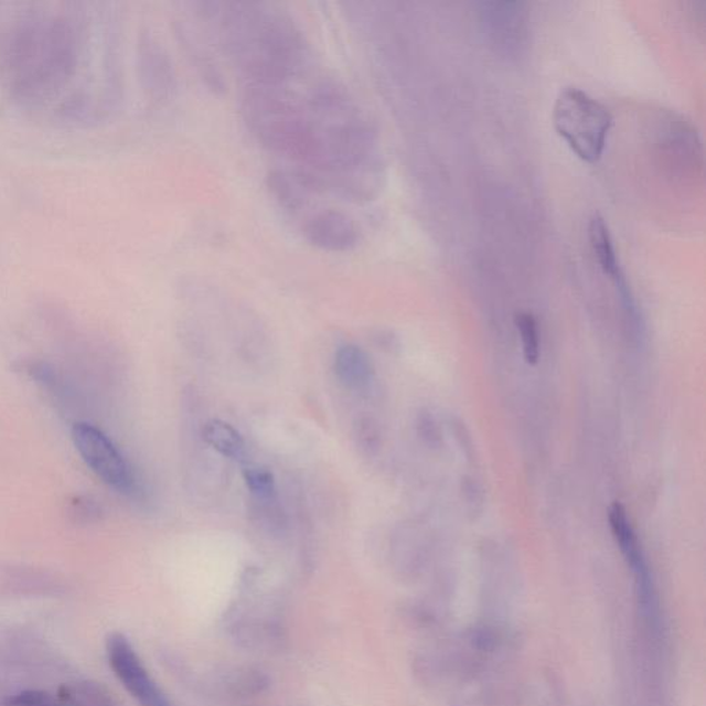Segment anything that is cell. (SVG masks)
I'll return each instance as SVG.
<instances>
[{
    "label": "cell",
    "mask_w": 706,
    "mask_h": 706,
    "mask_svg": "<svg viewBox=\"0 0 706 706\" xmlns=\"http://www.w3.org/2000/svg\"><path fill=\"white\" fill-rule=\"evenodd\" d=\"M353 440L361 454L372 457L377 454L381 446V432L377 421L367 416H361L353 424Z\"/></svg>",
    "instance_id": "17"
},
{
    "label": "cell",
    "mask_w": 706,
    "mask_h": 706,
    "mask_svg": "<svg viewBox=\"0 0 706 706\" xmlns=\"http://www.w3.org/2000/svg\"><path fill=\"white\" fill-rule=\"evenodd\" d=\"M4 706H109L101 688L90 683L65 686L57 694L24 689L6 699Z\"/></svg>",
    "instance_id": "8"
},
{
    "label": "cell",
    "mask_w": 706,
    "mask_h": 706,
    "mask_svg": "<svg viewBox=\"0 0 706 706\" xmlns=\"http://www.w3.org/2000/svg\"><path fill=\"white\" fill-rule=\"evenodd\" d=\"M301 234L309 245L328 253H351L362 242L359 224L344 210H313L301 221Z\"/></svg>",
    "instance_id": "6"
},
{
    "label": "cell",
    "mask_w": 706,
    "mask_h": 706,
    "mask_svg": "<svg viewBox=\"0 0 706 706\" xmlns=\"http://www.w3.org/2000/svg\"><path fill=\"white\" fill-rule=\"evenodd\" d=\"M147 44L149 85L159 99H169L173 96L176 85L173 64L157 39H149Z\"/></svg>",
    "instance_id": "14"
},
{
    "label": "cell",
    "mask_w": 706,
    "mask_h": 706,
    "mask_svg": "<svg viewBox=\"0 0 706 706\" xmlns=\"http://www.w3.org/2000/svg\"><path fill=\"white\" fill-rule=\"evenodd\" d=\"M242 114L314 193L357 203L377 196L384 180L377 131L352 93L318 64L284 82L243 86Z\"/></svg>",
    "instance_id": "1"
},
{
    "label": "cell",
    "mask_w": 706,
    "mask_h": 706,
    "mask_svg": "<svg viewBox=\"0 0 706 706\" xmlns=\"http://www.w3.org/2000/svg\"><path fill=\"white\" fill-rule=\"evenodd\" d=\"M203 443L228 460L242 461L246 454V445L237 430L223 419H210L201 428Z\"/></svg>",
    "instance_id": "13"
},
{
    "label": "cell",
    "mask_w": 706,
    "mask_h": 706,
    "mask_svg": "<svg viewBox=\"0 0 706 706\" xmlns=\"http://www.w3.org/2000/svg\"><path fill=\"white\" fill-rule=\"evenodd\" d=\"M334 372L340 383L350 391H366L374 379L372 359L361 346L352 344L341 346L336 351Z\"/></svg>",
    "instance_id": "10"
},
{
    "label": "cell",
    "mask_w": 706,
    "mask_h": 706,
    "mask_svg": "<svg viewBox=\"0 0 706 706\" xmlns=\"http://www.w3.org/2000/svg\"><path fill=\"white\" fill-rule=\"evenodd\" d=\"M588 239L590 250L593 253L596 263H598L601 272L614 280L617 276L622 274L620 258L612 240L609 225H607L603 215L595 213L588 224Z\"/></svg>",
    "instance_id": "11"
},
{
    "label": "cell",
    "mask_w": 706,
    "mask_h": 706,
    "mask_svg": "<svg viewBox=\"0 0 706 706\" xmlns=\"http://www.w3.org/2000/svg\"><path fill=\"white\" fill-rule=\"evenodd\" d=\"M72 439L86 466L116 493L137 499L141 494L135 469L107 435L87 422H76Z\"/></svg>",
    "instance_id": "4"
},
{
    "label": "cell",
    "mask_w": 706,
    "mask_h": 706,
    "mask_svg": "<svg viewBox=\"0 0 706 706\" xmlns=\"http://www.w3.org/2000/svg\"><path fill=\"white\" fill-rule=\"evenodd\" d=\"M107 656L110 670L140 706H173L125 634H109Z\"/></svg>",
    "instance_id": "5"
},
{
    "label": "cell",
    "mask_w": 706,
    "mask_h": 706,
    "mask_svg": "<svg viewBox=\"0 0 706 706\" xmlns=\"http://www.w3.org/2000/svg\"><path fill=\"white\" fill-rule=\"evenodd\" d=\"M609 522L612 535H614L622 555L625 556L627 561L638 573V576L644 579L645 567L642 550H640L637 533H634L631 521L628 518L625 507L618 504V502L612 505L609 512Z\"/></svg>",
    "instance_id": "12"
},
{
    "label": "cell",
    "mask_w": 706,
    "mask_h": 706,
    "mask_svg": "<svg viewBox=\"0 0 706 706\" xmlns=\"http://www.w3.org/2000/svg\"><path fill=\"white\" fill-rule=\"evenodd\" d=\"M482 24L485 35L501 52H521L527 41L528 13L523 3L493 2L483 4Z\"/></svg>",
    "instance_id": "7"
},
{
    "label": "cell",
    "mask_w": 706,
    "mask_h": 706,
    "mask_svg": "<svg viewBox=\"0 0 706 706\" xmlns=\"http://www.w3.org/2000/svg\"><path fill=\"white\" fill-rule=\"evenodd\" d=\"M175 35L179 38L181 47L184 49L188 60L195 66L199 76L206 83L210 90L220 93L225 90L224 76L221 74L213 54L204 46L201 36L185 21L176 24Z\"/></svg>",
    "instance_id": "9"
},
{
    "label": "cell",
    "mask_w": 706,
    "mask_h": 706,
    "mask_svg": "<svg viewBox=\"0 0 706 706\" xmlns=\"http://www.w3.org/2000/svg\"><path fill=\"white\" fill-rule=\"evenodd\" d=\"M243 478L252 500H269L278 496V489L272 472L267 468L250 466L243 471Z\"/></svg>",
    "instance_id": "16"
},
{
    "label": "cell",
    "mask_w": 706,
    "mask_h": 706,
    "mask_svg": "<svg viewBox=\"0 0 706 706\" xmlns=\"http://www.w3.org/2000/svg\"><path fill=\"white\" fill-rule=\"evenodd\" d=\"M518 334H521L524 361L537 364L539 361V333L537 320L532 313H517L515 318Z\"/></svg>",
    "instance_id": "15"
},
{
    "label": "cell",
    "mask_w": 706,
    "mask_h": 706,
    "mask_svg": "<svg viewBox=\"0 0 706 706\" xmlns=\"http://www.w3.org/2000/svg\"><path fill=\"white\" fill-rule=\"evenodd\" d=\"M199 8L245 85L289 79L317 63L300 25L272 4L201 3Z\"/></svg>",
    "instance_id": "2"
},
{
    "label": "cell",
    "mask_w": 706,
    "mask_h": 706,
    "mask_svg": "<svg viewBox=\"0 0 706 706\" xmlns=\"http://www.w3.org/2000/svg\"><path fill=\"white\" fill-rule=\"evenodd\" d=\"M555 130L578 158L596 163L605 152L612 115L605 104L579 87H565L554 105Z\"/></svg>",
    "instance_id": "3"
}]
</instances>
